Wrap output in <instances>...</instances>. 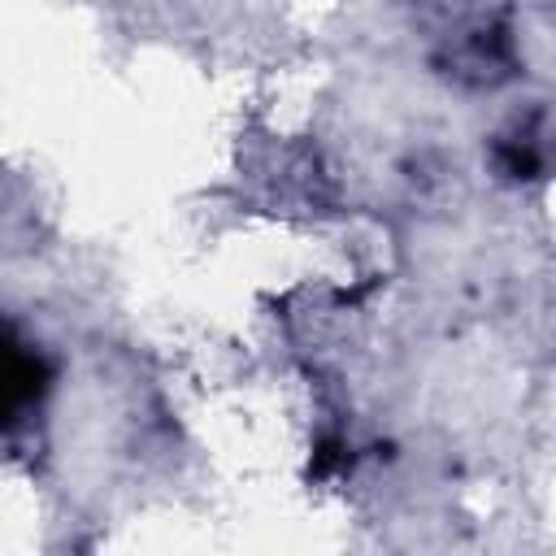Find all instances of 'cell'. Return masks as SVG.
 I'll return each instance as SVG.
<instances>
[{"instance_id":"7a4b0ae2","label":"cell","mask_w":556,"mask_h":556,"mask_svg":"<svg viewBox=\"0 0 556 556\" xmlns=\"http://www.w3.org/2000/svg\"><path fill=\"white\" fill-rule=\"evenodd\" d=\"M552 122L543 117V113H530V117H513L500 135H495V148H491V156H495V169L504 174V178H513V182H521V178H539L543 169H547V161H552Z\"/></svg>"},{"instance_id":"6da1fadb","label":"cell","mask_w":556,"mask_h":556,"mask_svg":"<svg viewBox=\"0 0 556 556\" xmlns=\"http://www.w3.org/2000/svg\"><path fill=\"white\" fill-rule=\"evenodd\" d=\"M447 74H456L460 83H500L513 74V35L504 22H473L469 30H460L447 43Z\"/></svg>"}]
</instances>
